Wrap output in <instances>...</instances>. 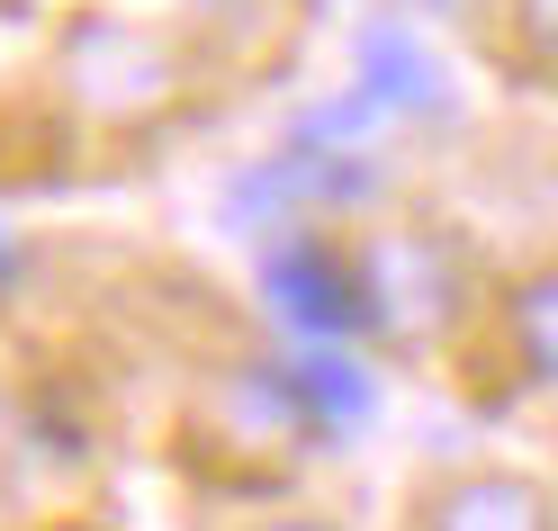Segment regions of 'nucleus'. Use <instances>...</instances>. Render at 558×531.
Wrapping results in <instances>:
<instances>
[{
	"label": "nucleus",
	"mask_w": 558,
	"mask_h": 531,
	"mask_svg": "<svg viewBox=\"0 0 558 531\" xmlns=\"http://www.w3.org/2000/svg\"><path fill=\"white\" fill-rule=\"evenodd\" d=\"M352 270H361V298H369V334H388L405 351L450 334L460 306H469V262H460V243L433 234V226H378L352 253Z\"/></svg>",
	"instance_id": "1"
},
{
	"label": "nucleus",
	"mask_w": 558,
	"mask_h": 531,
	"mask_svg": "<svg viewBox=\"0 0 558 531\" xmlns=\"http://www.w3.org/2000/svg\"><path fill=\"white\" fill-rule=\"evenodd\" d=\"M262 298H270L279 325H289V342H361L369 334L361 270H352V253H333V243L289 234L270 253V270H262Z\"/></svg>",
	"instance_id": "2"
},
{
	"label": "nucleus",
	"mask_w": 558,
	"mask_h": 531,
	"mask_svg": "<svg viewBox=\"0 0 558 531\" xmlns=\"http://www.w3.org/2000/svg\"><path fill=\"white\" fill-rule=\"evenodd\" d=\"M279 378H289L306 433H361L369 406H378V387H369V370H361L352 342H289Z\"/></svg>",
	"instance_id": "3"
},
{
	"label": "nucleus",
	"mask_w": 558,
	"mask_h": 531,
	"mask_svg": "<svg viewBox=\"0 0 558 531\" xmlns=\"http://www.w3.org/2000/svg\"><path fill=\"white\" fill-rule=\"evenodd\" d=\"M352 90L378 99V118H441L450 109V82H441V63L405 37V27H361V73Z\"/></svg>",
	"instance_id": "4"
},
{
	"label": "nucleus",
	"mask_w": 558,
	"mask_h": 531,
	"mask_svg": "<svg viewBox=\"0 0 558 531\" xmlns=\"http://www.w3.org/2000/svg\"><path fill=\"white\" fill-rule=\"evenodd\" d=\"M424 531H558V505H549L532 478L477 469V478H450L433 505H424Z\"/></svg>",
	"instance_id": "5"
},
{
	"label": "nucleus",
	"mask_w": 558,
	"mask_h": 531,
	"mask_svg": "<svg viewBox=\"0 0 558 531\" xmlns=\"http://www.w3.org/2000/svg\"><path fill=\"white\" fill-rule=\"evenodd\" d=\"M505 325H513V361H522V378L558 387V262L532 270V279L505 298Z\"/></svg>",
	"instance_id": "6"
},
{
	"label": "nucleus",
	"mask_w": 558,
	"mask_h": 531,
	"mask_svg": "<svg viewBox=\"0 0 558 531\" xmlns=\"http://www.w3.org/2000/svg\"><path fill=\"white\" fill-rule=\"evenodd\" d=\"M505 19H513V46H522V63L558 82V0H505Z\"/></svg>",
	"instance_id": "7"
},
{
	"label": "nucleus",
	"mask_w": 558,
	"mask_h": 531,
	"mask_svg": "<svg viewBox=\"0 0 558 531\" xmlns=\"http://www.w3.org/2000/svg\"><path fill=\"white\" fill-rule=\"evenodd\" d=\"M262 531H333V522H262Z\"/></svg>",
	"instance_id": "8"
},
{
	"label": "nucleus",
	"mask_w": 558,
	"mask_h": 531,
	"mask_svg": "<svg viewBox=\"0 0 558 531\" xmlns=\"http://www.w3.org/2000/svg\"><path fill=\"white\" fill-rule=\"evenodd\" d=\"M424 10H460V0H424Z\"/></svg>",
	"instance_id": "9"
},
{
	"label": "nucleus",
	"mask_w": 558,
	"mask_h": 531,
	"mask_svg": "<svg viewBox=\"0 0 558 531\" xmlns=\"http://www.w3.org/2000/svg\"><path fill=\"white\" fill-rule=\"evenodd\" d=\"M0 262H10V243H0Z\"/></svg>",
	"instance_id": "10"
}]
</instances>
